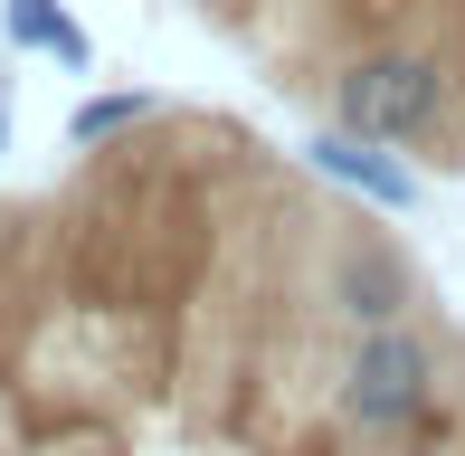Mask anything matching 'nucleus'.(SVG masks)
I'll return each instance as SVG.
<instances>
[{
    "label": "nucleus",
    "mask_w": 465,
    "mask_h": 456,
    "mask_svg": "<svg viewBox=\"0 0 465 456\" xmlns=\"http://www.w3.org/2000/svg\"><path fill=\"white\" fill-rule=\"evenodd\" d=\"M447 67L418 48H371L351 57L342 76H332V124L361 143H428L437 124H447Z\"/></svg>",
    "instance_id": "obj_1"
},
{
    "label": "nucleus",
    "mask_w": 465,
    "mask_h": 456,
    "mask_svg": "<svg viewBox=\"0 0 465 456\" xmlns=\"http://www.w3.org/2000/svg\"><path fill=\"white\" fill-rule=\"evenodd\" d=\"M428 400H437V352H428L418 323L361 333L351 362H342V381H332V409H342V428H361V438H399Z\"/></svg>",
    "instance_id": "obj_2"
},
{
    "label": "nucleus",
    "mask_w": 465,
    "mask_h": 456,
    "mask_svg": "<svg viewBox=\"0 0 465 456\" xmlns=\"http://www.w3.org/2000/svg\"><path fill=\"white\" fill-rule=\"evenodd\" d=\"M418 295H428V285H418V257L399 238H342V247H332V295L323 304L351 323V333H390V323H409Z\"/></svg>",
    "instance_id": "obj_3"
},
{
    "label": "nucleus",
    "mask_w": 465,
    "mask_h": 456,
    "mask_svg": "<svg viewBox=\"0 0 465 456\" xmlns=\"http://www.w3.org/2000/svg\"><path fill=\"white\" fill-rule=\"evenodd\" d=\"M304 153H313V172H332V181H342V191H361V200H380V210H418V181L399 172L390 153H371L361 134H342V124H332V134H313Z\"/></svg>",
    "instance_id": "obj_4"
},
{
    "label": "nucleus",
    "mask_w": 465,
    "mask_h": 456,
    "mask_svg": "<svg viewBox=\"0 0 465 456\" xmlns=\"http://www.w3.org/2000/svg\"><path fill=\"white\" fill-rule=\"evenodd\" d=\"M0 29H10V48L57 57L67 76H86V67H95V38L67 19V0H10V10H0Z\"/></svg>",
    "instance_id": "obj_5"
},
{
    "label": "nucleus",
    "mask_w": 465,
    "mask_h": 456,
    "mask_svg": "<svg viewBox=\"0 0 465 456\" xmlns=\"http://www.w3.org/2000/svg\"><path fill=\"white\" fill-rule=\"evenodd\" d=\"M153 114V95H95V105H76V124H67V143H104V134H134V124Z\"/></svg>",
    "instance_id": "obj_6"
},
{
    "label": "nucleus",
    "mask_w": 465,
    "mask_h": 456,
    "mask_svg": "<svg viewBox=\"0 0 465 456\" xmlns=\"http://www.w3.org/2000/svg\"><path fill=\"white\" fill-rule=\"evenodd\" d=\"M0 153H10V95H0Z\"/></svg>",
    "instance_id": "obj_7"
}]
</instances>
